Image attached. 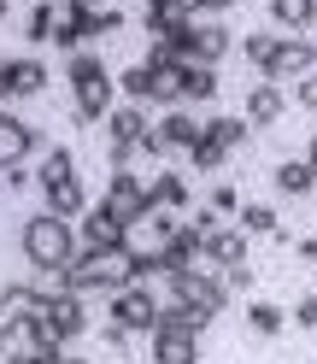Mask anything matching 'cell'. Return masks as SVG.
Segmentation results:
<instances>
[{"label": "cell", "instance_id": "cell-1", "mask_svg": "<svg viewBox=\"0 0 317 364\" xmlns=\"http://www.w3.org/2000/svg\"><path fill=\"white\" fill-rule=\"evenodd\" d=\"M18 253L36 264V277H48V270H71V259L82 253L77 241V223H65L53 212H36L18 223Z\"/></svg>", "mask_w": 317, "mask_h": 364}, {"label": "cell", "instance_id": "cell-2", "mask_svg": "<svg viewBox=\"0 0 317 364\" xmlns=\"http://www.w3.org/2000/svg\"><path fill=\"white\" fill-rule=\"evenodd\" d=\"M65 88H71V112L77 124H106V112L118 106L112 95H118V82H112V65L100 53H71L65 59Z\"/></svg>", "mask_w": 317, "mask_h": 364}, {"label": "cell", "instance_id": "cell-3", "mask_svg": "<svg viewBox=\"0 0 317 364\" xmlns=\"http://www.w3.org/2000/svg\"><path fill=\"white\" fill-rule=\"evenodd\" d=\"M129 288V259L124 253H95V247H82V253L71 259V270H65V294H82V300H95V294H118Z\"/></svg>", "mask_w": 317, "mask_h": 364}, {"label": "cell", "instance_id": "cell-4", "mask_svg": "<svg viewBox=\"0 0 317 364\" xmlns=\"http://www.w3.org/2000/svg\"><path fill=\"white\" fill-rule=\"evenodd\" d=\"M165 300L188 306L200 323H212L217 311H230V288H223L217 270H176V277H165Z\"/></svg>", "mask_w": 317, "mask_h": 364}, {"label": "cell", "instance_id": "cell-5", "mask_svg": "<svg viewBox=\"0 0 317 364\" xmlns=\"http://www.w3.org/2000/svg\"><path fill=\"white\" fill-rule=\"evenodd\" d=\"M36 329H41V341H48V347L65 353L71 341L88 335V300H82V294H48V306H41Z\"/></svg>", "mask_w": 317, "mask_h": 364}, {"label": "cell", "instance_id": "cell-6", "mask_svg": "<svg viewBox=\"0 0 317 364\" xmlns=\"http://www.w3.org/2000/svg\"><path fill=\"white\" fill-rule=\"evenodd\" d=\"M147 106H135V100H118L106 112V165L112 171H129V159H135V141L147 135Z\"/></svg>", "mask_w": 317, "mask_h": 364}, {"label": "cell", "instance_id": "cell-7", "mask_svg": "<svg viewBox=\"0 0 317 364\" xmlns=\"http://www.w3.org/2000/svg\"><path fill=\"white\" fill-rule=\"evenodd\" d=\"M158 306H165V300H158L147 282H129V288H118V294L106 300V317H112L118 329H129V335H153V329H158Z\"/></svg>", "mask_w": 317, "mask_h": 364}, {"label": "cell", "instance_id": "cell-8", "mask_svg": "<svg viewBox=\"0 0 317 364\" xmlns=\"http://www.w3.org/2000/svg\"><path fill=\"white\" fill-rule=\"evenodd\" d=\"M41 306H48V294H41L36 282H6V288H0V347H6L12 335L36 329Z\"/></svg>", "mask_w": 317, "mask_h": 364}, {"label": "cell", "instance_id": "cell-9", "mask_svg": "<svg viewBox=\"0 0 317 364\" xmlns=\"http://www.w3.org/2000/svg\"><path fill=\"white\" fill-rule=\"evenodd\" d=\"M77 241H82V247H95V253H124L129 223H124L118 212H106L100 200H95V206H88V212L77 218Z\"/></svg>", "mask_w": 317, "mask_h": 364}, {"label": "cell", "instance_id": "cell-10", "mask_svg": "<svg viewBox=\"0 0 317 364\" xmlns=\"http://www.w3.org/2000/svg\"><path fill=\"white\" fill-rule=\"evenodd\" d=\"M317 71V41L311 36H282L276 41V59H270V71L259 82H300Z\"/></svg>", "mask_w": 317, "mask_h": 364}, {"label": "cell", "instance_id": "cell-11", "mask_svg": "<svg viewBox=\"0 0 317 364\" xmlns=\"http://www.w3.org/2000/svg\"><path fill=\"white\" fill-rule=\"evenodd\" d=\"M100 206H106V212H118L124 223H135V218H147V212H153V206H147V182L135 176V171H112V176H106Z\"/></svg>", "mask_w": 317, "mask_h": 364}, {"label": "cell", "instance_id": "cell-12", "mask_svg": "<svg viewBox=\"0 0 317 364\" xmlns=\"http://www.w3.org/2000/svg\"><path fill=\"white\" fill-rule=\"evenodd\" d=\"M253 259V235L235 230V223H217V230L206 235V259H200V270H230V264H247Z\"/></svg>", "mask_w": 317, "mask_h": 364}, {"label": "cell", "instance_id": "cell-13", "mask_svg": "<svg viewBox=\"0 0 317 364\" xmlns=\"http://www.w3.org/2000/svg\"><path fill=\"white\" fill-rule=\"evenodd\" d=\"M241 118L253 124V129H276V124L288 118V88L253 77V82H247V112H241Z\"/></svg>", "mask_w": 317, "mask_h": 364}, {"label": "cell", "instance_id": "cell-14", "mask_svg": "<svg viewBox=\"0 0 317 364\" xmlns=\"http://www.w3.org/2000/svg\"><path fill=\"white\" fill-rule=\"evenodd\" d=\"M100 30H95V6L88 0H59V30H53V41L65 53H82V41H95Z\"/></svg>", "mask_w": 317, "mask_h": 364}, {"label": "cell", "instance_id": "cell-15", "mask_svg": "<svg viewBox=\"0 0 317 364\" xmlns=\"http://www.w3.org/2000/svg\"><path fill=\"white\" fill-rule=\"evenodd\" d=\"M147 364H200V329H153Z\"/></svg>", "mask_w": 317, "mask_h": 364}, {"label": "cell", "instance_id": "cell-16", "mask_svg": "<svg viewBox=\"0 0 317 364\" xmlns=\"http://www.w3.org/2000/svg\"><path fill=\"white\" fill-rule=\"evenodd\" d=\"M200 259H206V235H200L194 223H176L171 241H165V277H176V270H200Z\"/></svg>", "mask_w": 317, "mask_h": 364}, {"label": "cell", "instance_id": "cell-17", "mask_svg": "<svg viewBox=\"0 0 317 364\" xmlns=\"http://www.w3.org/2000/svg\"><path fill=\"white\" fill-rule=\"evenodd\" d=\"M41 212H53V218H65V223H77V218L88 212V188H82V176H65V182H53V188H41Z\"/></svg>", "mask_w": 317, "mask_h": 364}, {"label": "cell", "instance_id": "cell-18", "mask_svg": "<svg viewBox=\"0 0 317 364\" xmlns=\"http://www.w3.org/2000/svg\"><path fill=\"white\" fill-rule=\"evenodd\" d=\"M147 206H153V212H171V218L188 212V176H183V171H158V176L147 182Z\"/></svg>", "mask_w": 317, "mask_h": 364}, {"label": "cell", "instance_id": "cell-19", "mask_svg": "<svg viewBox=\"0 0 317 364\" xmlns=\"http://www.w3.org/2000/svg\"><path fill=\"white\" fill-rule=\"evenodd\" d=\"M270 24H276V36L317 30V0H270Z\"/></svg>", "mask_w": 317, "mask_h": 364}, {"label": "cell", "instance_id": "cell-20", "mask_svg": "<svg viewBox=\"0 0 317 364\" xmlns=\"http://www.w3.org/2000/svg\"><path fill=\"white\" fill-rule=\"evenodd\" d=\"M6 82H12V100H36V95H48V65L41 59H6Z\"/></svg>", "mask_w": 317, "mask_h": 364}, {"label": "cell", "instance_id": "cell-21", "mask_svg": "<svg viewBox=\"0 0 317 364\" xmlns=\"http://www.w3.org/2000/svg\"><path fill=\"white\" fill-rule=\"evenodd\" d=\"M158 129H165V141H171L176 153H188V147L200 141V135H206V118H194L188 106H171L165 118H158Z\"/></svg>", "mask_w": 317, "mask_h": 364}, {"label": "cell", "instance_id": "cell-22", "mask_svg": "<svg viewBox=\"0 0 317 364\" xmlns=\"http://www.w3.org/2000/svg\"><path fill=\"white\" fill-rule=\"evenodd\" d=\"M194 41H200V65H223L235 48V36L223 30V18H200L194 24Z\"/></svg>", "mask_w": 317, "mask_h": 364}, {"label": "cell", "instance_id": "cell-23", "mask_svg": "<svg viewBox=\"0 0 317 364\" xmlns=\"http://www.w3.org/2000/svg\"><path fill=\"white\" fill-rule=\"evenodd\" d=\"M206 135H212L223 153H241V147H247V135H253V124H247L241 112H212V118H206Z\"/></svg>", "mask_w": 317, "mask_h": 364}, {"label": "cell", "instance_id": "cell-24", "mask_svg": "<svg viewBox=\"0 0 317 364\" xmlns=\"http://www.w3.org/2000/svg\"><path fill=\"white\" fill-rule=\"evenodd\" d=\"M270 182H276V194H288V200H306V194L317 188V171L306 165V159H282V165L270 171Z\"/></svg>", "mask_w": 317, "mask_h": 364}, {"label": "cell", "instance_id": "cell-25", "mask_svg": "<svg viewBox=\"0 0 317 364\" xmlns=\"http://www.w3.org/2000/svg\"><path fill=\"white\" fill-rule=\"evenodd\" d=\"M194 12L188 0H147V36H171V30H188Z\"/></svg>", "mask_w": 317, "mask_h": 364}, {"label": "cell", "instance_id": "cell-26", "mask_svg": "<svg viewBox=\"0 0 317 364\" xmlns=\"http://www.w3.org/2000/svg\"><path fill=\"white\" fill-rule=\"evenodd\" d=\"M65 176H82L77 171V153L53 141L48 153H41V165H36V188H53V182H65Z\"/></svg>", "mask_w": 317, "mask_h": 364}, {"label": "cell", "instance_id": "cell-27", "mask_svg": "<svg viewBox=\"0 0 317 364\" xmlns=\"http://www.w3.org/2000/svg\"><path fill=\"white\" fill-rule=\"evenodd\" d=\"M217 65H183V106H200V100H217Z\"/></svg>", "mask_w": 317, "mask_h": 364}, {"label": "cell", "instance_id": "cell-28", "mask_svg": "<svg viewBox=\"0 0 317 364\" xmlns=\"http://www.w3.org/2000/svg\"><path fill=\"white\" fill-rule=\"evenodd\" d=\"M112 82H118V95H124V100H135V106H147V100H153V71H147L141 59L124 65V71H112Z\"/></svg>", "mask_w": 317, "mask_h": 364}, {"label": "cell", "instance_id": "cell-29", "mask_svg": "<svg viewBox=\"0 0 317 364\" xmlns=\"http://www.w3.org/2000/svg\"><path fill=\"white\" fill-rule=\"evenodd\" d=\"M282 329H288V306H276V300L247 306V335H282Z\"/></svg>", "mask_w": 317, "mask_h": 364}, {"label": "cell", "instance_id": "cell-30", "mask_svg": "<svg viewBox=\"0 0 317 364\" xmlns=\"http://www.w3.org/2000/svg\"><path fill=\"white\" fill-rule=\"evenodd\" d=\"M53 30H59V0H36L30 6V18H24V41H53Z\"/></svg>", "mask_w": 317, "mask_h": 364}, {"label": "cell", "instance_id": "cell-31", "mask_svg": "<svg viewBox=\"0 0 317 364\" xmlns=\"http://www.w3.org/2000/svg\"><path fill=\"white\" fill-rule=\"evenodd\" d=\"M276 41H282L276 30H253V36L241 41V59H247V65H253V71L264 77V71H270V59H276Z\"/></svg>", "mask_w": 317, "mask_h": 364}, {"label": "cell", "instance_id": "cell-32", "mask_svg": "<svg viewBox=\"0 0 317 364\" xmlns=\"http://www.w3.org/2000/svg\"><path fill=\"white\" fill-rule=\"evenodd\" d=\"M235 230H247V235H276L282 223H276V212H270V206H259V200H241Z\"/></svg>", "mask_w": 317, "mask_h": 364}, {"label": "cell", "instance_id": "cell-33", "mask_svg": "<svg viewBox=\"0 0 317 364\" xmlns=\"http://www.w3.org/2000/svg\"><path fill=\"white\" fill-rule=\"evenodd\" d=\"M183 159H188L194 171H223V165H230V153H223V147L212 141V135H200V141H194V147H188Z\"/></svg>", "mask_w": 317, "mask_h": 364}, {"label": "cell", "instance_id": "cell-34", "mask_svg": "<svg viewBox=\"0 0 317 364\" xmlns=\"http://www.w3.org/2000/svg\"><path fill=\"white\" fill-rule=\"evenodd\" d=\"M158 329H200V335H206L212 323H200V317H194L188 306H176V300H165V306H158Z\"/></svg>", "mask_w": 317, "mask_h": 364}, {"label": "cell", "instance_id": "cell-35", "mask_svg": "<svg viewBox=\"0 0 317 364\" xmlns=\"http://www.w3.org/2000/svg\"><path fill=\"white\" fill-rule=\"evenodd\" d=\"M206 206H212L217 218H235V212H241V194H235V182H212V188H206Z\"/></svg>", "mask_w": 317, "mask_h": 364}, {"label": "cell", "instance_id": "cell-36", "mask_svg": "<svg viewBox=\"0 0 317 364\" xmlns=\"http://www.w3.org/2000/svg\"><path fill=\"white\" fill-rule=\"evenodd\" d=\"M135 153H141V159H158V165H165V159L176 153V147L165 141V129H158V118L147 124V135H141V141H135Z\"/></svg>", "mask_w": 317, "mask_h": 364}, {"label": "cell", "instance_id": "cell-37", "mask_svg": "<svg viewBox=\"0 0 317 364\" xmlns=\"http://www.w3.org/2000/svg\"><path fill=\"white\" fill-rule=\"evenodd\" d=\"M129 329H118V323H112V317H106V323H100V347H106V358H118V353H129Z\"/></svg>", "mask_w": 317, "mask_h": 364}, {"label": "cell", "instance_id": "cell-38", "mask_svg": "<svg viewBox=\"0 0 317 364\" xmlns=\"http://www.w3.org/2000/svg\"><path fill=\"white\" fill-rule=\"evenodd\" d=\"M288 106H300V112H317V71H311V77H300V82L288 88Z\"/></svg>", "mask_w": 317, "mask_h": 364}, {"label": "cell", "instance_id": "cell-39", "mask_svg": "<svg viewBox=\"0 0 317 364\" xmlns=\"http://www.w3.org/2000/svg\"><path fill=\"white\" fill-rule=\"evenodd\" d=\"M223 288H230V300L235 294H253V264H230V270H217Z\"/></svg>", "mask_w": 317, "mask_h": 364}, {"label": "cell", "instance_id": "cell-40", "mask_svg": "<svg viewBox=\"0 0 317 364\" xmlns=\"http://www.w3.org/2000/svg\"><path fill=\"white\" fill-rule=\"evenodd\" d=\"M124 24H129V18H124L118 6H95V30H100V36H118Z\"/></svg>", "mask_w": 317, "mask_h": 364}, {"label": "cell", "instance_id": "cell-41", "mask_svg": "<svg viewBox=\"0 0 317 364\" xmlns=\"http://www.w3.org/2000/svg\"><path fill=\"white\" fill-rule=\"evenodd\" d=\"M188 12H194V18H230L235 0H188Z\"/></svg>", "mask_w": 317, "mask_h": 364}, {"label": "cell", "instance_id": "cell-42", "mask_svg": "<svg viewBox=\"0 0 317 364\" xmlns=\"http://www.w3.org/2000/svg\"><path fill=\"white\" fill-rule=\"evenodd\" d=\"M0 182H6V194H18V188H30V182H36V171H30V165H6Z\"/></svg>", "mask_w": 317, "mask_h": 364}, {"label": "cell", "instance_id": "cell-43", "mask_svg": "<svg viewBox=\"0 0 317 364\" xmlns=\"http://www.w3.org/2000/svg\"><path fill=\"white\" fill-rule=\"evenodd\" d=\"M288 317H294L300 329H317V294H300V306H294Z\"/></svg>", "mask_w": 317, "mask_h": 364}, {"label": "cell", "instance_id": "cell-44", "mask_svg": "<svg viewBox=\"0 0 317 364\" xmlns=\"http://www.w3.org/2000/svg\"><path fill=\"white\" fill-rule=\"evenodd\" d=\"M294 253H300L306 264H317V241H311V235H300V241H294Z\"/></svg>", "mask_w": 317, "mask_h": 364}, {"label": "cell", "instance_id": "cell-45", "mask_svg": "<svg viewBox=\"0 0 317 364\" xmlns=\"http://www.w3.org/2000/svg\"><path fill=\"white\" fill-rule=\"evenodd\" d=\"M12 100V82H6V59H0V106Z\"/></svg>", "mask_w": 317, "mask_h": 364}, {"label": "cell", "instance_id": "cell-46", "mask_svg": "<svg viewBox=\"0 0 317 364\" xmlns=\"http://www.w3.org/2000/svg\"><path fill=\"white\" fill-rule=\"evenodd\" d=\"M306 165H311V171H317V135H311V147H306Z\"/></svg>", "mask_w": 317, "mask_h": 364}, {"label": "cell", "instance_id": "cell-47", "mask_svg": "<svg viewBox=\"0 0 317 364\" xmlns=\"http://www.w3.org/2000/svg\"><path fill=\"white\" fill-rule=\"evenodd\" d=\"M6 12H12V0H0V24H6Z\"/></svg>", "mask_w": 317, "mask_h": 364}, {"label": "cell", "instance_id": "cell-48", "mask_svg": "<svg viewBox=\"0 0 317 364\" xmlns=\"http://www.w3.org/2000/svg\"><path fill=\"white\" fill-rule=\"evenodd\" d=\"M59 364H95V358H59Z\"/></svg>", "mask_w": 317, "mask_h": 364}, {"label": "cell", "instance_id": "cell-49", "mask_svg": "<svg viewBox=\"0 0 317 364\" xmlns=\"http://www.w3.org/2000/svg\"><path fill=\"white\" fill-rule=\"evenodd\" d=\"M0 200H6V182H0Z\"/></svg>", "mask_w": 317, "mask_h": 364}, {"label": "cell", "instance_id": "cell-50", "mask_svg": "<svg viewBox=\"0 0 317 364\" xmlns=\"http://www.w3.org/2000/svg\"><path fill=\"white\" fill-rule=\"evenodd\" d=\"M88 6H106V0H88Z\"/></svg>", "mask_w": 317, "mask_h": 364}]
</instances>
